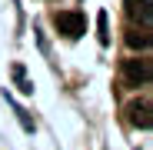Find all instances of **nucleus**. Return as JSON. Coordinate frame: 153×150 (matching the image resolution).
<instances>
[{"mask_svg":"<svg viewBox=\"0 0 153 150\" xmlns=\"http://www.w3.org/2000/svg\"><path fill=\"white\" fill-rule=\"evenodd\" d=\"M53 27H57V34H63L67 40H76V37L87 30V20H83L80 10H60V13H53Z\"/></svg>","mask_w":153,"mask_h":150,"instance_id":"obj_1","label":"nucleus"},{"mask_svg":"<svg viewBox=\"0 0 153 150\" xmlns=\"http://www.w3.org/2000/svg\"><path fill=\"white\" fill-rule=\"evenodd\" d=\"M123 80L130 84V87H143V84H150V60H140V57H133V60H123Z\"/></svg>","mask_w":153,"mask_h":150,"instance_id":"obj_2","label":"nucleus"},{"mask_svg":"<svg viewBox=\"0 0 153 150\" xmlns=\"http://www.w3.org/2000/svg\"><path fill=\"white\" fill-rule=\"evenodd\" d=\"M126 113H130V123L140 130H150V100H133L130 107H126Z\"/></svg>","mask_w":153,"mask_h":150,"instance_id":"obj_3","label":"nucleus"},{"mask_svg":"<svg viewBox=\"0 0 153 150\" xmlns=\"http://www.w3.org/2000/svg\"><path fill=\"white\" fill-rule=\"evenodd\" d=\"M126 47H133V50H146V47H150V30H146V27H143V30L130 27V30H126Z\"/></svg>","mask_w":153,"mask_h":150,"instance_id":"obj_4","label":"nucleus"},{"mask_svg":"<svg viewBox=\"0 0 153 150\" xmlns=\"http://www.w3.org/2000/svg\"><path fill=\"white\" fill-rule=\"evenodd\" d=\"M126 13H130L133 20L150 23V0H126Z\"/></svg>","mask_w":153,"mask_h":150,"instance_id":"obj_5","label":"nucleus"},{"mask_svg":"<svg viewBox=\"0 0 153 150\" xmlns=\"http://www.w3.org/2000/svg\"><path fill=\"white\" fill-rule=\"evenodd\" d=\"M97 23H100V43H107V40H110V37H107V13H100Z\"/></svg>","mask_w":153,"mask_h":150,"instance_id":"obj_6","label":"nucleus"}]
</instances>
